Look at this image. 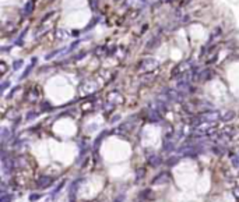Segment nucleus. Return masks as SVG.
<instances>
[{"mask_svg": "<svg viewBox=\"0 0 239 202\" xmlns=\"http://www.w3.org/2000/svg\"><path fill=\"white\" fill-rule=\"evenodd\" d=\"M53 183V178H50V177H39L37 180V183H35V184H37V187L38 188H39V190H42V188H46V187H49L50 186V184H52Z\"/></svg>", "mask_w": 239, "mask_h": 202, "instance_id": "1", "label": "nucleus"}, {"mask_svg": "<svg viewBox=\"0 0 239 202\" xmlns=\"http://www.w3.org/2000/svg\"><path fill=\"white\" fill-rule=\"evenodd\" d=\"M161 163H162V159L159 155H150V156H148V165L150 166L157 167V166H159Z\"/></svg>", "mask_w": 239, "mask_h": 202, "instance_id": "2", "label": "nucleus"}, {"mask_svg": "<svg viewBox=\"0 0 239 202\" xmlns=\"http://www.w3.org/2000/svg\"><path fill=\"white\" fill-rule=\"evenodd\" d=\"M143 69H147V71H148V69H153V67H155L157 66V61L154 60V59H146V60L141 63Z\"/></svg>", "mask_w": 239, "mask_h": 202, "instance_id": "3", "label": "nucleus"}, {"mask_svg": "<svg viewBox=\"0 0 239 202\" xmlns=\"http://www.w3.org/2000/svg\"><path fill=\"white\" fill-rule=\"evenodd\" d=\"M165 176H166L165 173H161L159 176H157V178H154V180H153V184H161V183H166V181H168V178H166Z\"/></svg>", "mask_w": 239, "mask_h": 202, "instance_id": "4", "label": "nucleus"}, {"mask_svg": "<svg viewBox=\"0 0 239 202\" xmlns=\"http://www.w3.org/2000/svg\"><path fill=\"white\" fill-rule=\"evenodd\" d=\"M13 198H14V197H13L11 194H6V192H4V194H2V199H0V202H11Z\"/></svg>", "mask_w": 239, "mask_h": 202, "instance_id": "5", "label": "nucleus"}, {"mask_svg": "<svg viewBox=\"0 0 239 202\" xmlns=\"http://www.w3.org/2000/svg\"><path fill=\"white\" fill-rule=\"evenodd\" d=\"M234 117H235V113H234V112H227V114L222 116L221 120H222V121H229L231 119H234Z\"/></svg>", "mask_w": 239, "mask_h": 202, "instance_id": "6", "label": "nucleus"}, {"mask_svg": "<svg viewBox=\"0 0 239 202\" xmlns=\"http://www.w3.org/2000/svg\"><path fill=\"white\" fill-rule=\"evenodd\" d=\"M174 144L172 142H165V145H164V151H168V152H171V151H174Z\"/></svg>", "mask_w": 239, "mask_h": 202, "instance_id": "7", "label": "nucleus"}, {"mask_svg": "<svg viewBox=\"0 0 239 202\" xmlns=\"http://www.w3.org/2000/svg\"><path fill=\"white\" fill-rule=\"evenodd\" d=\"M144 174H146V169H144V167H143V169H138L137 170V180H141Z\"/></svg>", "mask_w": 239, "mask_h": 202, "instance_id": "8", "label": "nucleus"}, {"mask_svg": "<svg viewBox=\"0 0 239 202\" xmlns=\"http://www.w3.org/2000/svg\"><path fill=\"white\" fill-rule=\"evenodd\" d=\"M232 165L235 167H239V155H235V158L232 156Z\"/></svg>", "mask_w": 239, "mask_h": 202, "instance_id": "9", "label": "nucleus"}, {"mask_svg": "<svg viewBox=\"0 0 239 202\" xmlns=\"http://www.w3.org/2000/svg\"><path fill=\"white\" fill-rule=\"evenodd\" d=\"M178 160H179V158H169V160L166 162V163H168V166H174Z\"/></svg>", "mask_w": 239, "mask_h": 202, "instance_id": "10", "label": "nucleus"}, {"mask_svg": "<svg viewBox=\"0 0 239 202\" xmlns=\"http://www.w3.org/2000/svg\"><path fill=\"white\" fill-rule=\"evenodd\" d=\"M38 198H41L39 194H31V195H29V201H31V202L38 201Z\"/></svg>", "mask_w": 239, "mask_h": 202, "instance_id": "11", "label": "nucleus"}]
</instances>
